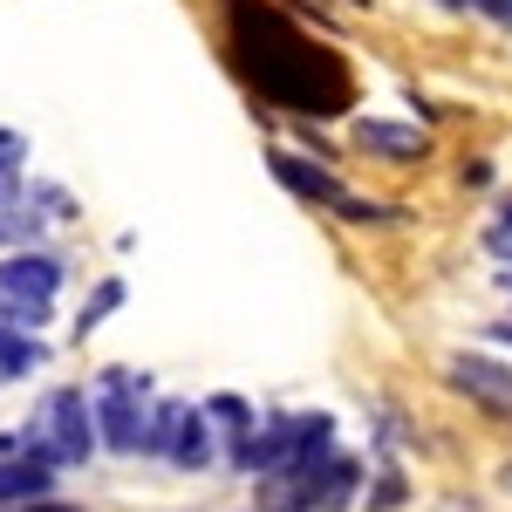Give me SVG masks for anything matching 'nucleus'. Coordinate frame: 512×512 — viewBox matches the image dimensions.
<instances>
[{
	"label": "nucleus",
	"instance_id": "f257e3e1",
	"mask_svg": "<svg viewBox=\"0 0 512 512\" xmlns=\"http://www.w3.org/2000/svg\"><path fill=\"white\" fill-rule=\"evenodd\" d=\"M233 28H239V55H246V76L260 82L274 103H294L308 117H335L349 103V76L342 62L315 48L294 21H280L274 7L260 0H233Z\"/></svg>",
	"mask_w": 512,
	"mask_h": 512
},
{
	"label": "nucleus",
	"instance_id": "f03ea898",
	"mask_svg": "<svg viewBox=\"0 0 512 512\" xmlns=\"http://www.w3.org/2000/svg\"><path fill=\"white\" fill-rule=\"evenodd\" d=\"M89 451H96V410H89V396L48 390L35 424L21 431V458H41L55 472V465H89Z\"/></svg>",
	"mask_w": 512,
	"mask_h": 512
},
{
	"label": "nucleus",
	"instance_id": "7ed1b4c3",
	"mask_svg": "<svg viewBox=\"0 0 512 512\" xmlns=\"http://www.w3.org/2000/svg\"><path fill=\"white\" fill-rule=\"evenodd\" d=\"M144 396L151 383L137 376V369H103V383L89 396V410H96V444L103 451H144Z\"/></svg>",
	"mask_w": 512,
	"mask_h": 512
},
{
	"label": "nucleus",
	"instance_id": "20e7f679",
	"mask_svg": "<svg viewBox=\"0 0 512 512\" xmlns=\"http://www.w3.org/2000/svg\"><path fill=\"white\" fill-rule=\"evenodd\" d=\"M274 178L287 185L294 198H315V205H328V212H342V219H383V205H369V198H349L321 164L294 158V151H274Z\"/></svg>",
	"mask_w": 512,
	"mask_h": 512
},
{
	"label": "nucleus",
	"instance_id": "39448f33",
	"mask_svg": "<svg viewBox=\"0 0 512 512\" xmlns=\"http://www.w3.org/2000/svg\"><path fill=\"white\" fill-rule=\"evenodd\" d=\"M55 287H62V260L55 253H7L0 260V294L28 301V308H55Z\"/></svg>",
	"mask_w": 512,
	"mask_h": 512
},
{
	"label": "nucleus",
	"instance_id": "423d86ee",
	"mask_svg": "<svg viewBox=\"0 0 512 512\" xmlns=\"http://www.w3.org/2000/svg\"><path fill=\"white\" fill-rule=\"evenodd\" d=\"M444 376H451L458 390H472L478 403H492V410H512V369H499V362H485V355H458Z\"/></svg>",
	"mask_w": 512,
	"mask_h": 512
},
{
	"label": "nucleus",
	"instance_id": "0eeeda50",
	"mask_svg": "<svg viewBox=\"0 0 512 512\" xmlns=\"http://www.w3.org/2000/svg\"><path fill=\"white\" fill-rule=\"evenodd\" d=\"M48 465L41 458H0V506H35L48 499Z\"/></svg>",
	"mask_w": 512,
	"mask_h": 512
},
{
	"label": "nucleus",
	"instance_id": "6e6552de",
	"mask_svg": "<svg viewBox=\"0 0 512 512\" xmlns=\"http://www.w3.org/2000/svg\"><path fill=\"white\" fill-rule=\"evenodd\" d=\"M355 144H362V151H376V158H424V151H431V137H424V130H410V123H362V130H355Z\"/></svg>",
	"mask_w": 512,
	"mask_h": 512
},
{
	"label": "nucleus",
	"instance_id": "1a4fd4ad",
	"mask_svg": "<svg viewBox=\"0 0 512 512\" xmlns=\"http://www.w3.org/2000/svg\"><path fill=\"white\" fill-rule=\"evenodd\" d=\"M185 417H192V403L164 396L158 410L144 417V451H151V458H171V444H178V431H185Z\"/></svg>",
	"mask_w": 512,
	"mask_h": 512
},
{
	"label": "nucleus",
	"instance_id": "9d476101",
	"mask_svg": "<svg viewBox=\"0 0 512 512\" xmlns=\"http://www.w3.org/2000/svg\"><path fill=\"white\" fill-rule=\"evenodd\" d=\"M41 226L48 219H41V205H28V198L21 205H0V253H28L41 239Z\"/></svg>",
	"mask_w": 512,
	"mask_h": 512
},
{
	"label": "nucleus",
	"instance_id": "9b49d317",
	"mask_svg": "<svg viewBox=\"0 0 512 512\" xmlns=\"http://www.w3.org/2000/svg\"><path fill=\"white\" fill-rule=\"evenodd\" d=\"M41 355L48 349H41L35 328H7V321H0V376H28Z\"/></svg>",
	"mask_w": 512,
	"mask_h": 512
},
{
	"label": "nucleus",
	"instance_id": "f8f14e48",
	"mask_svg": "<svg viewBox=\"0 0 512 512\" xmlns=\"http://www.w3.org/2000/svg\"><path fill=\"white\" fill-rule=\"evenodd\" d=\"M212 424H205V410H192L185 417V431H178V444H171V465H185V472H198V465H212Z\"/></svg>",
	"mask_w": 512,
	"mask_h": 512
},
{
	"label": "nucleus",
	"instance_id": "ddd939ff",
	"mask_svg": "<svg viewBox=\"0 0 512 512\" xmlns=\"http://www.w3.org/2000/svg\"><path fill=\"white\" fill-rule=\"evenodd\" d=\"M205 424H219L226 444H233V458H239V444L253 437V410H246L239 396H212V403H205Z\"/></svg>",
	"mask_w": 512,
	"mask_h": 512
},
{
	"label": "nucleus",
	"instance_id": "4468645a",
	"mask_svg": "<svg viewBox=\"0 0 512 512\" xmlns=\"http://www.w3.org/2000/svg\"><path fill=\"white\" fill-rule=\"evenodd\" d=\"M117 308H123V280H103V287H96V301H82V315H76V335L89 342V328H103V321L117 315Z\"/></svg>",
	"mask_w": 512,
	"mask_h": 512
},
{
	"label": "nucleus",
	"instance_id": "2eb2a0df",
	"mask_svg": "<svg viewBox=\"0 0 512 512\" xmlns=\"http://www.w3.org/2000/svg\"><path fill=\"white\" fill-rule=\"evenodd\" d=\"M485 253H492L499 267H512V205L492 219V226H485Z\"/></svg>",
	"mask_w": 512,
	"mask_h": 512
},
{
	"label": "nucleus",
	"instance_id": "dca6fc26",
	"mask_svg": "<svg viewBox=\"0 0 512 512\" xmlns=\"http://www.w3.org/2000/svg\"><path fill=\"white\" fill-rule=\"evenodd\" d=\"M21 164H0V205H21Z\"/></svg>",
	"mask_w": 512,
	"mask_h": 512
},
{
	"label": "nucleus",
	"instance_id": "f3484780",
	"mask_svg": "<svg viewBox=\"0 0 512 512\" xmlns=\"http://www.w3.org/2000/svg\"><path fill=\"white\" fill-rule=\"evenodd\" d=\"M28 158V137L21 130H0V164H21Z\"/></svg>",
	"mask_w": 512,
	"mask_h": 512
},
{
	"label": "nucleus",
	"instance_id": "a211bd4d",
	"mask_svg": "<svg viewBox=\"0 0 512 512\" xmlns=\"http://www.w3.org/2000/svg\"><path fill=\"white\" fill-rule=\"evenodd\" d=\"M14 512H82V506H55V499H35V506H14Z\"/></svg>",
	"mask_w": 512,
	"mask_h": 512
},
{
	"label": "nucleus",
	"instance_id": "6ab92c4d",
	"mask_svg": "<svg viewBox=\"0 0 512 512\" xmlns=\"http://www.w3.org/2000/svg\"><path fill=\"white\" fill-rule=\"evenodd\" d=\"M492 335H499V342H512V321H499V328H492Z\"/></svg>",
	"mask_w": 512,
	"mask_h": 512
},
{
	"label": "nucleus",
	"instance_id": "aec40b11",
	"mask_svg": "<svg viewBox=\"0 0 512 512\" xmlns=\"http://www.w3.org/2000/svg\"><path fill=\"white\" fill-rule=\"evenodd\" d=\"M499 280H506V294H512V267H506V274H499Z\"/></svg>",
	"mask_w": 512,
	"mask_h": 512
},
{
	"label": "nucleus",
	"instance_id": "412c9836",
	"mask_svg": "<svg viewBox=\"0 0 512 512\" xmlns=\"http://www.w3.org/2000/svg\"><path fill=\"white\" fill-rule=\"evenodd\" d=\"M506 492H512V465H506Z\"/></svg>",
	"mask_w": 512,
	"mask_h": 512
}]
</instances>
